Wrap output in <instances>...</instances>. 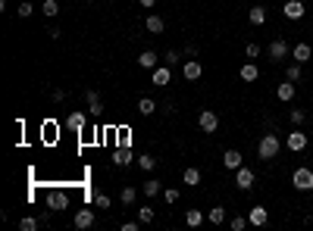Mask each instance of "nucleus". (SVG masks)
<instances>
[{
	"label": "nucleus",
	"mask_w": 313,
	"mask_h": 231,
	"mask_svg": "<svg viewBox=\"0 0 313 231\" xmlns=\"http://www.w3.org/2000/svg\"><path fill=\"white\" fill-rule=\"evenodd\" d=\"M279 150H282V141H279V137H276V134H263L260 144H257V156L270 163V159L279 156Z\"/></svg>",
	"instance_id": "nucleus-1"
},
{
	"label": "nucleus",
	"mask_w": 313,
	"mask_h": 231,
	"mask_svg": "<svg viewBox=\"0 0 313 231\" xmlns=\"http://www.w3.org/2000/svg\"><path fill=\"white\" fill-rule=\"evenodd\" d=\"M292 184H295V191H313V169H307V166L295 169Z\"/></svg>",
	"instance_id": "nucleus-2"
},
{
	"label": "nucleus",
	"mask_w": 313,
	"mask_h": 231,
	"mask_svg": "<svg viewBox=\"0 0 313 231\" xmlns=\"http://www.w3.org/2000/svg\"><path fill=\"white\" fill-rule=\"evenodd\" d=\"M44 203H47V210L60 213V210L69 206V194L66 191H47V194H44Z\"/></svg>",
	"instance_id": "nucleus-3"
},
{
	"label": "nucleus",
	"mask_w": 313,
	"mask_h": 231,
	"mask_svg": "<svg viewBox=\"0 0 313 231\" xmlns=\"http://www.w3.org/2000/svg\"><path fill=\"white\" fill-rule=\"evenodd\" d=\"M307 144H310V137H307L304 131H301V128H295L292 134L285 137V147L292 150V153H301V150H307Z\"/></svg>",
	"instance_id": "nucleus-4"
},
{
	"label": "nucleus",
	"mask_w": 313,
	"mask_h": 231,
	"mask_svg": "<svg viewBox=\"0 0 313 231\" xmlns=\"http://www.w3.org/2000/svg\"><path fill=\"white\" fill-rule=\"evenodd\" d=\"M288 53H292V47H288L285 38H276V41L270 44V60H273V63H282Z\"/></svg>",
	"instance_id": "nucleus-5"
},
{
	"label": "nucleus",
	"mask_w": 313,
	"mask_h": 231,
	"mask_svg": "<svg viewBox=\"0 0 313 231\" xmlns=\"http://www.w3.org/2000/svg\"><path fill=\"white\" fill-rule=\"evenodd\" d=\"M198 125H201V131H207V134H213V131L219 128V116H216L213 110H204V113L198 116Z\"/></svg>",
	"instance_id": "nucleus-6"
},
{
	"label": "nucleus",
	"mask_w": 313,
	"mask_h": 231,
	"mask_svg": "<svg viewBox=\"0 0 313 231\" xmlns=\"http://www.w3.org/2000/svg\"><path fill=\"white\" fill-rule=\"evenodd\" d=\"M182 75L188 78V82H198V78L204 75V66L198 63V56H191V60H185V66H182Z\"/></svg>",
	"instance_id": "nucleus-7"
},
{
	"label": "nucleus",
	"mask_w": 313,
	"mask_h": 231,
	"mask_svg": "<svg viewBox=\"0 0 313 231\" xmlns=\"http://www.w3.org/2000/svg\"><path fill=\"white\" fill-rule=\"evenodd\" d=\"M235 184H238L241 191H251V188H254V169L238 166V169H235Z\"/></svg>",
	"instance_id": "nucleus-8"
},
{
	"label": "nucleus",
	"mask_w": 313,
	"mask_h": 231,
	"mask_svg": "<svg viewBox=\"0 0 313 231\" xmlns=\"http://www.w3.org/2000/svg\"><path fill=\"white\" fill-rule=\"evenodd\" d=\"M304 13H307V6L301 3V0H285V6H282L285 19H304Z\"/></svg>",
	"instance_id": "nucleus-9"
},
{
	"label": "nucleus",
	"mask_w": 313,
	"mask_h": 231,
	"mask_svg": "<svg viewBox=\"0 0 313 231\" xmlns=\"http://www.w3.org/2000/svg\"><path fill=\"white\" fill-rule=\"evenodd\" d=\"M169 69H172V66H166V63H163V66H157L154 72H150V82H154L157 88H166V85H169V78H172Z\"/></svg>",
	"instance_id": "nucleus-10"
},
{
	"label": "nucleus",
	"mask_w": 313,
	"mask_h": 231,
	"mask_svg": "<svg viewBox=\"0 0 313 231\" xmlns=\"http://www.w3.org/2000/svg\"><path fill=\"white\" fill-rule=\"evenodd\" d=\"M113 163H116V166H129V163H138V159H135V153H132V147H129V144H122L119 150H116Z\"/></svg>",
	"instance_id": "nucleus-11"
},
{
	"label": "nucleus",
	"mask_w": 313,
	"mask_h": 231,
	"mask_svg": "<svg viewBox=\"0 0 313 231\" xmlns=\"http://www.w3.org/2000/svg\"><path fill=\"white\" fill-rule=\"evenodd\" d=\"M248 219H251V225H266V222H270V213H266V206H254V210L248 213Z\"/></svg>",
	"instance_id": "nucleus-12"
},
{
	"label": "nucleus",
	"mask_w": 313,
	"mask_h": 231,
	"mask_svg": "<svg viewBox=\"0 0 313 231\" xmlns=\"http://www.w3.org/2000/svg\"><path fill=\"white\" fill-rule=\"evenodd\" d=\"M292 56H295V63H301V66H304V63L310 60V56H313V50H310V44H304V41H301V44H295V50H292Z\"/></svg>",
	"instance_id": "nucleus-13"
},
{
	"label": "nucleus",
	"mask_w": 313,
	"mask_h": 231,
	"mask_svg": "<svg viewBox=\"0 0 313 231\" xmlns=\"http://www.w3.org/2000/svg\"><path fill=\"white\" fill-rule=\"evenodd\" d=\"M91 225H94V210H78L75 213V228H91Z\"/></svg>",
	"instance_id": "nucleus-14"
},
{
	"label": "nucleus",
	"mask_w": 313,
	"mask_h": 231,
	"mask_svg": "<svg viewBox=\"0 0 313 231\" xmlns=\"http://www.w3.org/2000/svg\"><path fill=\"white\" fill-rule=\"evenodd\" d=\"M223 166H226V169H238V166H245V156H241L238 150H226V156H223Z\"/></svg>",
	"instance_id": "nucleus-15"
},
{
	"label": "nucleus",
	"mask_w": 313,
	"mask_h": 231,
	"mask_svg": "<svg viewBox=\"0 0 313 231\" xmlns=\"http://www.w3.org/2000/svg\"><path fill=\"white\" fill-rule=\"evenodd\" d=\"M157 63H160V60H157V53H154V50H144L141 56H138V66H141V69H147V72H154V69H157Z\"/></svg>",
	"instance_id": "nucleus-16"
},
{
	"label": "nucleus",
	"mask_w": 313,
	"mask_h": 231,
	"mask_svg": "<svg viewBox=\"0 0 313 231\" xmlns=\"http://www.w3.org/2000/svg\"><path fill=\"white\" fill-rule=\"evenodd\" d=\"M66 125H69V128H72V131H82L85 125H88V116H85V113H69Z\"/></svg>",
	"instance_id": "nucleus-17"
},
{
	"label": "nucleus",
	"mask_w": 313,
	"mask_h": 231,
	"mask_svg": "<svg viewBox=\"0 0 313 231\" xmlns=\"http://www.w3.org/2000/svg\"><path fill=\"white\" fill-rule=\"evenodd\" d=\"M238 75H241V82H257V78H260V69L254 66V63H245Z\"/></svg>",
	"instance_id": "nucleus-18"
},
{
	"label": "nucleus",
	"mask_w": 313,
	"mask_h": 231,
	"mask_svg": "<svg viewBox=\"0 0 313 231\" xmlns=\"http://www.w3.org/2000/svg\"><path fill=\"white\" fill-rule=\"evenodd\" d=\"M157 194H163V181L160 178H147L144 181V197H157Z\"/></svg>",
	"instance_id": "nucleus-19"
},
{
	"label": "nucleus",
	"mask_w": 313,
	"mask_h": 231,
	"mask_svg": "<svg viewBox=\"0 0 313 231\" xmlns=\"http://www.w3.org/2000/svg\"><path fill=\"white\" fill-rule=\"evenodd\" d=\"M144 28H147L150 34H160V31L166 28V22L160 19V16H147V19H144Z\"/></svg>",
	"instance_id": "nucleus-20"
},
{
	"label": "nucleus",
	"mask_w": 313,
	"mask_h": 231,
	"mask_svg": "<svg viewBox=\"0 0 313 231\" xmlns=\"http://www.w3.org/2000/svg\"><path fill=\"white\" fill-rule=\"evenodd\" d=\"M248 19H251V25H263L266 22V6H251V13H248Z\"/></svg>",
	"instance_id": "nucleus-21"
},
{
	"label": "nucleus",
	"mask_w": 313,
	"mask_h": 231,
	"mask_svg": "<svg viewBox=\"0 0 313 231\" xmlns=\"http://www.w3.org/2000/svg\"><path fill=\"white\" fill-rule=\"evenodd\" d=\"M276 97H279V100H295V82H285V85H279V88H276Z\"/></svg>",
	"instance_id": "nucleus-22"
},
{
	"label": "nucleus",
	"mask_w": 313,
	"mask_h": 231,
	"mask_svg": "<svg viewBox=\"0 0 313 231\" xmlns=\"http://www.w3.org/2000/svg\"><path fill=\"white\" fill-rule=\"evenodd\" d=\"M88 107H91V113H94V116H100L103 113V103H100V94H97V91H88Z\"/></svg>",
	"instance_id": "nucleus-23"
},
{
	"label": "nucleus",
	"mask_w": 313,
	"mask_h": 231,
	"mask_svg": "<svg viewBox=\"0 0 313 231\" xmlns=\"http://www.w3.org/2000/svg\"><path fill=\"white\" fill-rule=\"evenodd\" d=\"M138 113H141V116L157 113V103H154V97H141V100H138Z\"/></svg>",
	"instance_id": "nucleus-24"
},
{
	"label": "nucleus",
	"mask_w": 313,
	"mask_h": 231,
	"mask_svg": "<svg viewBox=\"0 0 313 231\" xmlns=\"http://www.w3.org/2000/svg\"><path fill=\"white\" fill-rule=\"evenodd\" d=\"M135 200H138V191L132 188V184H129V188H122V194H119V203H122V206H132Z\"/></svg>",
	"instance_id": "nucleus-25"
},
{
	"label": "nucleus",
	"mask_w": 313,
	"mask_h": 231,
	"mask_svg": "<svg viewBox=\"0 0 313 231\" xmlns=\"http://www.w3.org/2000/svg\"><path fill=\"white\" fill-rule=\"evenodd\" d=\"M185 222H188L191 228H198V225H204V213L201 210H188L185 213Z\"/></svg>",
	"instance_id": "nucleus-26"
},
{
	"label": "nucleus",
	"mask_w": 313,
	"mask_h": 231,
	"mask_svg": "<svg viewBox=\"0 0 313 231\" xmlns=\"http://www.w3.org/2000/svg\"><path fill=\"white\" fill-rule=\"evenodd\" d=\"M182 178H185V184H191V188H194V184H201V172L191 166V169H185V172H182Z\"/></svg>",
	"instance_id": "nucleus-27"
},
{
	"label": "nucleus",
	"mask_w": 313,
	"mask_h": 231,
	"mask_svg": "<svg viewBox=\"0 0 313 231\" xmlns=\"http://www.w3.org/2000/svg\"><path fill=\"white\" fill-rule=\"evenodd\" d=\"M207 219H210L213 225H223L226 222V210H223V206H213V210L207 213Z\"/></svg>",
	"instance_id": "nucleus-28"
},
{
	"label": "nucleus",
	"mask_w": 313,
	"mask_h": 231,
	"mask_svg": "<svg viewBox=\"0 0 313 231\" xmlns=\"http://www.w3.org/2000/svg\"><path fill=\"white\" fill-rule=\"evenodd\" d=\"M138 166H141L144 172H150V169H157V159L150 153H141V156H138Z\"/></svg>",
	"instance_id": "nucleus-29"
},
{
	"label": "nucleus",
	"mask_w": 313,
	"mask_h": 231,
	"mask_svg": "<svg viewBox=\"0 0 313 231\" xmlns=\"http://www.w3.org/2000/svg\"><path fill=\"white\" fill-rule=\"evenodd\" d=\"M138 222L150 225V222H154V210H150V206H141V210H138Z\"/></svg>",
	"instance_id": "nucleus-30"
},
{
	"label": "nucleus",
	"mask_w": 313,
	"mask_h": 231,
	"mask_svg": "<svg viewBox=\"0 0 313 231\" xmlns=\"http://www.w3.org/2000/svg\"><path fill=\"white\" fill-rule=\"evenodd\" d=\"M285 75H288V82H301V75H304V72H301V63H292L285 69Z\"/></svg>",
	"instance_id": "nucleus-31"
},
{
	"label": "nucleus",
	"mask_w": 313,
	"mask_h": 231,
	"mask_svg": "<svg viewBox=\"0 0 313 231\" xmlns=\"http://www.w3.org/2000/svg\"><path fill=\"white\" fill-rule=\"evenodd\" d=\"M41 225V219H31V216H25V219H19V228L22 231H34V228H38Z\"/></svg>",
	"instance_id": "nucleus-32"
},
{
	"label": "nucleus",
	"mask_w": 313,
	"mask_h": 231,
	"mask_svg": "<svg viewBox=\"0 0 313 231\" xmlns=\"http://www.w3.org/2000/svg\"><path fill=\"white\" fill-rule=\"evenodd\" d=\"M41 9H44V16H50V19H53L56 13H60V3H56V0H44V6H41Z\"/></svg>",
	"instance_id": "nucleus-33"
},
{
	"label": "nucleus",
	"mask_w": 313,
	"mask_h": 231,
	"mask_svg": "<svg viewBox=\"0 0 313 231\" xmlns=\"http://www.w3.org/2000/svg\"><path fill=\"white\" fill-rule=\"evenodd\" d=\"M288 116H292V125H295V128H298V125H304V122H307V113H304V110H292Z\"/></svg>",
	"instance_id": "nucleus-34"
},
{
	"label": "nucleus",
	"mask_w": 313,
	"mask_h": 231,
	"mask_svg": "<svg viewBox=\"0 0 313 231\" xmlns=\"http://www.w3.org/2000/svg\"><path fill=\"white\" fill-rule=\"evenodd\" d=\"M94 206L97 210H110V197L107 194H94Z\"/></svg>",
	"instance_id": "nucleus-35"
},
{
	"label": "nucleus",
	"mask_w": 313,
	"mask_h": 231,
	"mask_svg": "<svg viewBox=\"0 0 313 231\" xmlns=\"http://www.w3.org/2000/svg\"><path fill=\"white\" fill-rule=\"evenodd\" d=\"M248 222H251V219H245V216H235V219H232L229 225H232V231H241V228H245Z\"/></svg>",
	"instance_id": "nucleus-36"
},
{
	"label": "nucleus",
	"mask_w": 313,
	"mask_h": 231,
	"mask_svg": "<svg viewBox=\"0 0 313 231\" xmlns=\"http://www.w3.org/2000/svg\"><path fill=\"white\" fill-rule=\"evenodd\" d=\"M245 53H248V60H257V56H260V44H248V47H245Z\"/></svg>",
	"instance_id": "nucleus-37"
},
{
	"label": "nucleus",
	"mask_w": 313,
	"mask_h": 231,
	"mask_svg": "<svg viewBox=\"0 0 313 231\" xmlns=\"http://www.w3.org/2000/svg\"><path fill=\"white\" fill-rule=\"evenodd\" d=\"M31 13H34V6L28 3V0H25V3H19V16H22V19H28Z\"/></svg>",
	"instance_id": "nucleus-38"
},
{
	"label": "nucleus",
	"mask_w": 313,
	"mask_h": 231,
	"mask_svg": "<svg viewBox=\"0 0 313 231\" xmlns=\"http://www.w3.org/2000/svg\"><path fill=\"white\" fill-rule=\"evenodd\" d=\"M163 200H166V203H176V200H179V191H176V188H166V191H163Z\"/></svg>",
	"instance_id": "nucleus-39"
},
{
	"label": "nucleus",
	"mask_w": 313,
	"mask_h": 231,
	"mask_svg": "<svg viewBox=\"0 0 313 231\" xmlns=\"http://www.w3.org/2000/svg\"><path fill=\"white\" fill-rule=\"evenodd\" d=\"M179 60H182V56H179L176 50H169V53H166V60H163V63H166V66H176Z\"/></svg>",
	"instance_id": "nucleus-40"
},
{
	"label": "nucleus",
	"mask_w": 313,
	"mask_h": 231,
	"mask_svg": "<svg viewBox=\"0 0 313 231\" xmlns=\"http://www.w3.org/2000/svg\"><path fill=\"white\" fill-rule=\"evenodd\" d=\"M138 228H141V222H125L122 225V231H138Z\"/></svg>",
	"instance_id": "nucleus-41"
},
{
	"label": "nucleus",
	"mask_w": 313,
	"mask_h": 231,
	"mask_svg": "<svg viewBox=\"0 0 313 231\" xmlns=\"http://www.w3.org/2000/svg\"><path fill=\"white\" fill-rule=\"evenodd\" d=\"M50 97H53L56 103H63V100H66V94H63V91H60V88H56V91H53V94H50Z\"/></svg>",
	"instance_id": "nucleus-42"
},
{
	"label": "nucleus",
	"mask_w": 313,
	"mask_h": 231,
	"mask_svg": "<svg viewBox=\"0 0 313 231\" xmlns=\"http://www.w3.org/2000/svg\"><path fill=\"white\" fill-rule=\"evenodd\" d=\"M138 3H141L144 9H150V6H157V0H138Z\"/></svg>",
	"instance_id": "nucleus-43"
}]
</instances>
